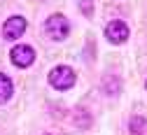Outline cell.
Wrapping results in <instances>:
<instances>
[{
    "mask_svg": "<svg viewBox=\"0 0 147 135\" xmlns=\"http://www.w3.org/2000/svg\"><path fill=\"white\" fill-rule=\"evenodd\" d=\"M75 82H77V75L70 65H56L49 72V84L56 91H68V89L75 86Z\"/></svg>",
    "mask_w": 147,
    "mask_h": 135,
    "instance_id": "6da1fadb",
    "label": "cell"
},
{
    "mask_svg": "<svg viewBox=\"0 0 147 135\" xmlns=\"http://www.w3.org/2000/svg\"><path fill=\"white\" fill-rule=\"evenodd\" d=\"M9 58L16 68H30L35 63V49L30 44H16L9 51Z\"/></svg>",
    "mask_w": 147,
    "mask_h": 135,
    "instance_id": "277c9868",
    "label": "cell"
},
{
    "mask_svg": "<svg viewBox=\"0 0 147 135\" xmlns=\"http://www.w3.org/2000/svg\"><path fill=\"white\" fill-rule=\"evenodd\" d=\"M26 26H28V21H26L24 16H19V14L9 16L7 21L3 24V40H7V42L19 40V37L26 33Z\"/></svg>",
    "mask_w": 147,
    "mask_h": 135,
    "instance_id": "3957f363",
    "label": "cell"
},
{
    "mask_svg": "<svg viewBox=\"0 0 147 135\" xmlns=\"http://www.w3.org/2000/svg\"><path fill=\"white\" fill-rule=\"evenodd\" d=\"M145 89H147V82H145Z\"/></svg>",
    "mask_w": 147,
    "mask_h": 135,
    "instance_id": "9c48e42d",
    "label": "cell"
},
{
    "mask_svg": "<svg viewBox=\"0 0 147 135\" xmlns=\"http://www.w3.org/2000/svg\"><path fill=\"white\" fill-rule=\"evenodd\" d=\"M80 7L84 12V16H91L94 14V5H91V0H80Z\"/></svg>",
    "mask_w": 147,
    "mask_h": 135,
    "instance_id": "ba28073f",
    "label": "cell"
},
{
    "mask_svg": "<svg viewBox=\"0 0 147 135\" xmlns=\"http://www.w3.org/2000/svg\"><path fill=\"white\" fill-rule=\"evenodd\" d=\"M12 93H14L12 79H9L7 75H3V72H0V105H3V103H7V100L12 98Z\"/></svg>",
    "mask_w": 147,
    "mask_h": 135,
    "instance_id": "8992f818",
    "label": "cell"
},
{
    "mask_svg": "<svg viewBox=\"0 0 147 135\" xmlns=\"http://www.w3.org/2000/svg\"><path fill=\"white\" fill-rule=\"evenodd\" d=\"M145 126H147V121H145L142 117H133V119H131V133H142Z\"/></svg>",
    "mask_w": 147,
    "mask_h": 135,
    "instance_id": "52a82bcc",
    "label": "cell"
},
{
    "mask_svg": "<svg viewBox=\"0 0 147 135\" xmlns=\"http://www.w3.org/2000/svg\"><path fill=\"white\" fill-rule=\"evenodd\" d=\"M45 33H47L49 40H54V42L65 40L68 33H70V24H68V19H65L63 14H51L47 21H45Z\"/></svg>",
    "mask_w": 147,
    "mask_h": 135,
    "instance_id": "7a4b0ae2",
    "label": "cell"
},
{
    "mask_svg": "<svg viewBox=\"0 0 147 135\" xmlns=\"http://www.w3.org/2000/svg\"><path fill=\"white\" fill-rule=\"evenodd\" d=\"M105 37L112 44H124L128 37H131V30H128V26L124 21H119V19H115V21H110L105 26Z\"/></svg>",
    "mask_w": 147,
    "mask_h": 135,
    "instance_id": "5b68a950",
    "label": "cell"
}]
</instances>
